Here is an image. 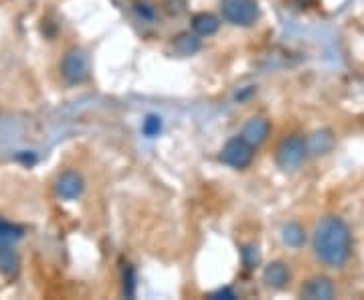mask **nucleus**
<instances>
[{
    "label": "nucleus",
    "mask_w": 364,
    "mask_h": 300,
    "mask_svg": "<svg viewBox=\"0 0 364 300\" xmlns=\"http://www.w3.org/2000/svg\"><path fill=\"white\" fill-rule=\"evenodd\" d=\"M314 254L328 268H342L352 254V233L342 217L326 215L314 229Z\"/></svg>",
    "instance_id": "nucleus-1"
},
{
    "label": "nucleus",
    "mask_w": 364,
    "mask_h": 300,
    "mask_svg": "<svg viewBox=\"0 0 364 300\" xmlns=\"http://www.w3.org/2000/svg\"><path fill=\"white\" fill-rule=\"evenodd\" d=\"M220 17L235 27H253L259 19L257 0H218Z\"/></svg>",
    "instance_id": "nucleus-2"
},
{
    "label": "nucleus",
    "mask_w": 364,
    "mask_h": 300,
    "mask_svg": "<svg viewBox=\"0 0 364 300\" xmlns=\"http://www.w3.org/2000/svg\"><path fill=\"white\" fill-rule=\"evenodd\" d=\"M308 140L302 134H290L275 149V164L282 171H295L308 156Z\"/></svg>",
    "instance_id": "nucleus-3"
},
{
    "label": "nucleus",
    "mask_w": 364,
    "mask_h": 300,
    "mask_svg": "<svg viewBox=\"0 0 364 300\" xmlns=\"http://www.w3.org/2000/svg\"><path fill=\"white\" fill-rule=\"evenodd\" d=\"M255 147L245 136H233L220 150V162L231 169H247L253 162Z\"/></svg>",
    "instance_id": "nucleus-4"
},
{
    "label": "nucleus",
    "mask_w": 364,
    "mask_h": 300,
    "mask_svg": "<svg viewBox=\"0 0 364 300\" xmlns=\"http://www.w3.org/2000/svg\"><path fill=\"white\" fill-rule=\"evenodd\" d=\"M61 75L65 77L67 83L77 85L83 83L89 77V57L83 49L71 47L61 61Z\"/></svg>",
    "instance_id": "nucleus-5"
},
{
    "label": "nucleus",
    "mask_w": 364,
    "mask_h": 300,
    "mask_svg": "<svg viewBox=\"0 0 364 300\" xmlns=\"http://www.w3.org/2000/svg\"><path fill=\"white\" fill-rule=\"evenodd\" d=\"M299 297L306 300H330L336 297V286L328 276H312L302 284Z\"/></svg>",
    "instance_id": "nucleus-6"
},
{
    "label": "nucleus",
    "mask_w": 364,
    "mask_h": 300,
    "mask_svg": "<svg viewBox=\"0 0 364 300\" xmlns=\"http://www.w3.org/2000/svg\"><path fill=\"white\" fill-rule=\"evenodd\" d=\"M269 132H271L269 120H265V118H261V116H253V118H249V120L245 122L241 136H245V138L253 144L255 149H257V147H261V144L267 140Z\"/></svg>",
    "instance_id": "nucleus-7"
},
{
    "label": "nucleus",
    "mask_w": 364,
    "mask_h": 300,
    "mask_svg": "<svg viewBox=\"0 0 364 300\" xmlns=\"http://www.w3.org/2000/svg\"><path fill=\"white\" fill-rule=\"evenodd\" d=\"M83 193V179L75 171H65L57 179V195L65 201H73Z\"/></svg>",
    "instance_id": "nucleus-8"
},
{
    "label": "nucleus",
    "mask_w": 364,
    "mask_h": 300,
    "mask_svg": "<svg viewBox=\"0 0 364 300\" xmlns=\"http://www.w3.org/2000/svg\"><path fill=\"white\" fill-rule=\"evenodd\" d=\"M263 282L271 290H282L290 282V268L284 262H271L263 270Z\"/></svg>",
    "instance_id": "nucleus-9"
},
{
    "label": "nucleus",
    "mask_w": 364,
    "mask_h": 300,
    "mask_svg": "<svg viewBox=\"0 0 364 300\" xmlns=\"http://www.w3.org/2000/svg\"><path fill=\"white\" fill-rule=\"evenodd\" d=\"M192 31L198 35V37H211L215 35L220 27V21L218 17H215L213 12H198L192 17V23H190Z\"/></svg>",
    "instance_id": "nucleus-10"
},
{
    "label": "nucleus",
    "mask_w": 364,
    "mask_h": 300,
    "mask_svg": "<svg viewBox=\"0 0 364 300\" xmlns=\"http://www.w3.org/2000/svg\"><path fill=\"white\" fill-rule=\"evenodd\" d=\"M172 47H174V51H177L179 55L188 57V55H194V53L201 49V39H198L196 33H194V35H190V33H181L179 37H174Z\"/></svg>",
    "instance_id": "nucleus-11"
},
{
    "label": "nucleus",
    "mask_w": 364,
    "mask_h": 300,
    "mask_svg": "<svg viewBox=\"0 0 364 300\" xmlns=\"http://www.w3.org/2000/svg\"><path fill=\"white\" fill-rule=\"evenodd\" d=\"M16 270H19V258L10 250V244H0V272L12 276L16 274Z\"/></svg>",
    "instance_id": "nucleus-12"
},
{
    "label": "nucleus",
    "mask_w": 364,
    "mask_h": 300,
    "mask_svg": "<svg viewBox=\"0 0 364 300\" xmlns=\"http://www.w3.org/2000/svg\"><path fill=\"white\" fill-rule=\"evenodd\" d=\"M284 242L290 246V248H302L304 246V242H306V231H304V227L299 224H295V222H291L284 227Z\"/></svg>",
    "instance_id": "nucleus-13"
},
{
    "label": "nucleus",
    "mask_w": 364,
    "mask_h": 300,
    "mask_svg": "<svg viewBox=\"0 0 364 300\" xmlns=\"http://www.w3.org/2000/svg\"><path fill=\"white\" fill-rule=\"evenodd\" d=\"M23 237V229L0 219V244H12Z\"/></svg>",
    "instance_id": "nucleus-14"
},
{
    "label": "nucleus",
    "mask_w": 364,
    "mask_h": 300,
    "mask_svg": "<svg viewBox=\"0 0 364 300\" xmlns=\"http://www.w3.org/2000/svg\"><path fill=\"white\" fill-rule=\"evenodd\" d=\"M160 128H162V122H160V118L158 116H148L144 122V126H142V130H144L146 136H156L158 132H160Z\"/></svg>",
    "instance_id": "nucleus-15"
},
{
    "label": "nucleus",
    "mask_w": 364,
    "mask_h": 300,
    "mask_svg": "<svg viewBox=\"0 0 364 300\" xmlns=\"http://www.w3.org/2000/svg\"><path fill=\"white\" fill-rule=\"evenodd\" d=\"M243 264H245L247 268H255V266L259 264V252H257V248L247 246V248L243 250Z\"/></svg>",
    "instance_id": "nucleus-16"
},
{
    "label": "nucleus",
    "mask_w": 364,
    "mask_h": 300,
    "mask_svg": "<svg viewBox=\"0 0 364 300\" xmlns=\"http://www.w3.org/2000/svg\"><path fill=\"white\" fill-rule=\"evenodd\" d=\"M136 10H138L144 19H152V17H154V12H156V10H154V6H150L148 2H138V4H136Z\"/></svg>",
    "instance_id": "nucleus-17"
},
{
    "label": "nucleus",
    "mask_w": 364,
    "mask_h": 300,
    "mask_svg": "<svg viewBox=\"0 0 364 300\" xmlns=\"http://www.w3.org/2000/svg\"><path fill=\"white\" fill-rule=\"evenodd\" d=\"M218 297H229V299H235V294L231 292V290H218L213 294V299H218Z\"/></svg>",
    "instance_id": "nucleus-18"
},
{
    "label": "nucleus",
    "mask_w": 364,
    "mask_h": 300,
    "mask_svg": "<svg viewBox=\"0 0 364 300\" xmlns=\"http://www.w3.org/2000/svg\"><path fill=\"white\" fill-rule=\"evenodd\" d=\"M299 6H308V4H312V0H295Z\"/></svg>",
    "instance_id": "nucleus-19"
}]
</instances>
